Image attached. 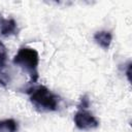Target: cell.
Wrapping results in <instances>:
<instances>
[{"label":"cell","instance_id":"277c9868","mask_svg":"<svg viewBox=\"0 0 132 132\" xmlns=\"http://www.w3.org/2000/svg\"><path fill=\"white\" fill-rule=\"evenodd\" d=\"M19 33V26L14 19L5 18L0 14V34L4 37L16 35Z\"/></svg>","mask_w":132,"mask_h":132},{"label":"cell","instance_id":"5b68a950","mask_svg":"<svg viewBox=\"0 0 132 132\" xmlns=\"http://www.w3.org/2000/svg\"><path fill=\"white\" fill-rule=\"evenodd\" d=\"M94 40L100 47H102L103 50H107L112 41V34L111 32L106 30L98 31L94 34Z\"/></svg>","mask_w":132,"mask_h":132},{"label":"cell","instance_id":"ba28073f","mask_svg":"<svg viewBox=\"0 0 132 132\" xmlns=\"http://www.w3.org/2000/svg\"><path fill=\"white\" fill-rule=\"evenodd\" d=\"M90 106V99L87 95H84L81 98H80V102L79 104L77 105V108H80V109H87L88 107Z\"/></svg>","mask_w":132,"mask_h":132},{"label":"cell","instance_id":"8992f818","mask_svg":"<svg viewBox=\"0 0 132 132\" xmlns=\"http://www.w3.org/2000/svg\"><path fill=\"white\" fill-rule=\"evenodd\" d=\"M19 124L13 119H5L0 121V132H18Z\"/></svg>","mask_w":132,"mask_h":132},{"label":"cell","instance_id":"6da1fadb","mask_svg":"<svg viewBox=\"0 0 132 132\" xmlns=\"http://www.w3.org/2000/svg\"><path fill=\"white\" fill-rule=\"evenodd\" d=\"M32 105L41 112L56 111L60 106V97L44 86H37L27 91Z\"/></svg>","mask_w":132,"mask_h":132},{"label":"cell","instance_id":"3957f363","mask_svg":"<svg viewBox=\"0 0 132 132\" xmlns=\"http://www.w3.org/2000/svg\"><path fill=\"white\" fill-rule=\"evenodd\" d=\"M73 122L77 129L85 131L96 129L99 126V120L92 112L80 108H78V110L74 113Z\"/></svg>","mask_w":132,"mask_h":132},{"label":"cell","instance_id":"52a82bcc","mask_svg":"<svg viewBox=\"0 0 132 132\" xmlns=\"http://www.w3.org/2000/svg\"><path fill=\"white\" fill-rule=\"evenodd\" d=\"M7 50L5 45L0 41V71L4 70L6 68V62H7Z\"/></svg>","mask_w":132,"mask_h":132},{"label":"cell","instance_id":"7a4b0ae2","mask_svg":"<svg viewBox=\"0 0 132 132\" xmlns=\"http://www.w3.org/2000/svg\"><path fill=\"white\" fill-rule=\"evenodd\" d=\"M13 64L28 73L31 82H36L38 79L39 55L35 48L24 46L21 47L13 58Z\"/></svg>","mask_w":132,"mask_h":132}]
</instances>
